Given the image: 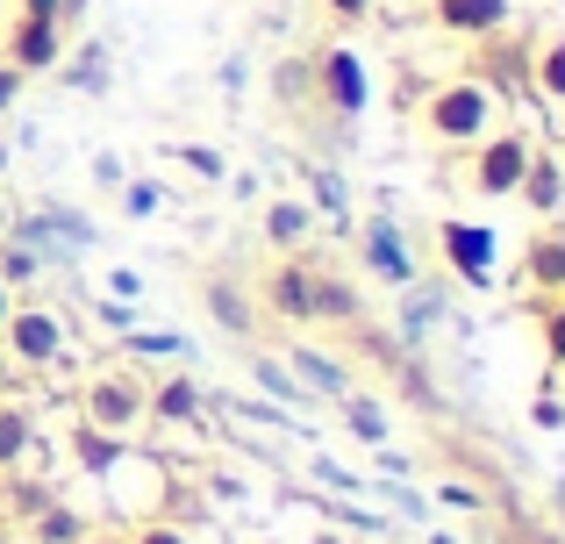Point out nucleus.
<instances>
[{
  "mask_svg": "<svg viewBox=\"0 0 565 544\" xmlns=\"http://www.w3.org/2000/svg\"><path fill=\"white\" fill-rule=\"evenodd\" d=\"M423 137L437 151H472L480 137H494V94L480 79H444L423 100Z\"/></svg>",
  "mask_w": 565,
  "mask_h": 544,
  "instance_id": "1",
  "label": "nucleus"
},
{
  "mask_svg": "<svg viewBox=\"0 0 565 544\" xmlns=\"http://www.w3.org/2000/svg\"><path fill=\"white\" fill-rule=\"evenodd\" d=\"M79 416H86V430H100L108 445H122V437H137L143 416H151V387L129 380V373H94L86 394H79Z\"/></svg>",
  "mask_w": 565,
  "mask_h": 544,
  "instance_id": "2",
  "label": "nucleus"
},
{
  "mask_svg": "<svg viewBox=\"0 0 565 544\" xmlns=\"http://www.w3.org/2000/svg\"><path fill=\"white\" fill-rule=\"evenodd\" d=\"M530 158H537V137H523V129L480 137V143H472V186H480L487 201H515V186H523Z\"/></svg>",
  "mask_w": 565,
  "mask_h": 544,
  "instance_id": "3",
  "label": "nucleus"
},
{
  "mask_svg": "<svg viewBox=\"0 0 565 544\" xmlns=\"http://www.w3.org/2000/svg\"><path fill=\"white\" fill-rule=\"evenodd\" d=\"M0 351H8L14 373H43V365L65 359V322L51 308H14L8 330H0Z\"/></svg>",
  "mask_w": 565,
  "mask_h": 544,
  "instance_id": "4",
  "label": "nucleus"
},
{
  "mask_svg": "<svg viewBox=\"0 0 565 544\" xmlns=\"http://www.w3.org/2000/svg\"><path fill=\"white\" fill-rule=\"evenodd\" d=\"M437 244H444V266H451L466 287H494V230L487 223H444L437 230Z\"/></svg>",
  "mask_w": 565,
  "mask_h": 544,
  "instance_id": "5",
  "label": "nucleus"
},
{
  "mask_svg": "<svg viewBox=\"0 0 565 544\" xmlns=\"http://www.w3.org/2000/svg\"><path fill=\"white\" fill-rule=\"evenodd\" d=\"M429 22L444 36H466V43H487L509 29V0H429Z\"/></svg>",
  "mask_w": 565,
  "mask_h": 544,
  "instance_id": "6",
  "label": "nucleus"
},
{
  "mask_svg": "<svg viewBox=\"0 0 565 544\" xmlns=\"http://www.w3.org/2000/svg\"><path fill=\"white\" fill-rule=\"evenodd\" d=\"M57 57H65V29H57V22L22 14V22L8 29V65H14V72H51Z\"/></svg>",
  "mask_w": 565,
  "mask_h": 544,
  "instance_id": "7",
  "label": "nucleus"
},
{
  "mask_svg": "<svg viewBox=\"0 0 565 544\" xmlns=\"http://www.w3.org/2000/svg\"><path fill=\"white\" fill-rule=\"evenodd\" d=\"M316 79H322V100H330L337 115H359L365 100H373V86H365V65L351 51H322L316 57Z\"/></svg>",
  "mask_w": 565,
  "mask_h": 544,
  "instance_id": "8",
  "label": "nucleus"
},
{
  "mask_svg": "<svg viewBox=\"0 0 565 544\" xmlns=\"http://www.w3.org/2000/svg\"><path fill=\"white\" fill-rule=\"evenodd\" d=\"M365 273L386 279V287H415V258H408V237L394 223H373L365 230Z\"/></svg>",
  "mask_w": 565,
  "mask_h": 544,
  "instance_id": "9",
  "label": "nucleus"
},
{
  "mask_svg": "<svg viewBox=\"0 0 565 544\" xmlns=\"http://www.w3.org/2000/svg\"><path fill=\"white\" fill-rule=\"evenodd\" d=\"M265 301H273L287 322H316V266L287 258V266H279L273 279H265Z\"/></svg>",
  "mask_w": 565,
  "mask_h": 544,
  "instance_id": "10",
  "label": "nucleus"
},
{
  "mask_svg": "<svg viewBox=\"0 0 565 544\" xmlns=\"http://www.w3.org/2000/svg\"><path fill=\"white\" fill-rule=\"evenodd\" d=\"M86 531H94V523H86L79 509H65L57 494H51V502L36 509V516H29V544H79Z\"/></svg>",
  "mask_w": 565,
  "mask_h": 544,
  "instance_id": "11",
  "label": "nucleus"
},
{
  "mask_svg": "<svg viewBox=\"0 0 565 544\" xmlns=\"http://www.w3.org/2000/svg\"><path fill=\"white\" fill-rule=\"evenodd\" d=\"M515 194H523L530 201V209H537V215H552L558 209V201H565V172H558V158H530V172H523V186H515Z\"/></svg>",
  "mask_w": 565,
  "mask_h": 544,
  "instance_id": "12",
  "label": "nucleus"
},
{
  "mask_svg": "<svg viewBox=\"0 0 565 544\" xmlns=\"http://www.w3.org/2000/svg\"><path fill=\"white\" fill-rule=\"evenodd\" d=\"M523 273H530L537 294H565V237H537L530 258H523Z\"/></svg>",
  "mask_w": 565,
  "mask_h": 544,
  "instance_id": "13",
  "label": "nucleus"
},
{
  "mask_svg": "<svg viewBox=\"0 0 565 544\" xmlns=\"http://www.w3.org/2000/svg\"><path fill=\"white\" fill-rule=\"evenodd\" d=\"M29 445H36V423H29V408L0 402V473H14V466L29 459Z\"/></svg>",
  "mask_w": 565,
  "mask_h": 544,
  "instance_id": "14",
  "label": "nucleus"
},
{
  "mask_svg": "<svg viewBox=\"0 0 565 544\" xmlns=\"http://www.w3.org/2000/svg\"><path fill=\"white\" fill-rule=\"evenodd\" d=\"M530 86H537L544 100H558V108H565V36H544V43H537V65H530Z\"/></svg>",
  "mask_w": 565,
  "mask_h": 544,
  "instance_id": "15",
  "label": "nucleus"
},
{
  "mask_svg": "<svg viewBox=\"0 0 565 544\" xmlns=\"http://www.w3.org/2000/svg\"><path fill=\"white\" fill-rule=\"evenodd\" d=\"M316 322H359V287L316 273Z\"/></svg>",
  "mask_w": 565,
  "mask_h": 544,
  "instance_id": "16",
  "label": "nucleus"
},
{
  "mask_svg": "<svg viewBox=\"0 0 565 544\" xmlns=\"http://www.w3.org/2000/svg\"><path fill=\"white\" fill-rule=\"evenodd\" d=\"M537 344H544V359H552V373H565V294H544V308H537Z\"/></svg>",
  "mask_w": 565,
  "mask_h": 544,
  "instance_id": "17",
  "label": "nucleus"
},
{
  "mask_svg": "<svg viewBox=\"0 0 565 544\" xmlns=\"http://www.w3.org/2000/svg\"><path fill=\"white\" fill-rule=\"evenodd\" d=\"M151 408L166 423H193V416H201V387H193V380H166V387L151 394Z\"/></svg>",
  "mask_w": 565,
  "mask_h": 544,
  "instance_id": "18",
  "label": "nucleus"
},
{
  "mask_svg": "<svg viewBox=\"0 0 565 544\" xmlns=\"http://www.w3.org/2000/svg\"><path fill=\"white\" fill-rule=\"evenodd\" d=\"M265 237L294 252V244L308 237V209H301V201H273V209H265Z\"/></svg>",
  "mask_w": 565,
  "mask_h": 544,
  "instance_id": "19",
  "label": "nucleus"
},
{
  "mask_svg": "<svg viewBox=\"0 0 565 544\" xmlns=\"http://www.w3.org/2000/svg\"><path fill=\"white\" fill-rule=\"evenodd\" d=\"M207 308H215V322H222L230 337H250V322H258V316L244 308V294L230 287V279H222V287H207Z\"/></svg>",
  "mask_w": 565,
  "mask_h": 544,
  "instance_id": "20",
  "label": "nucleus"
},
{
  "mask_svg": "<svg viewBox=\"0 0 565 544\" xmlns=\"http://www.w3.org/2000/svg\"><path fill=\"white\" fill-rule=\"evenodd\" d=\"M36 266H43V258L36 252H29V244L22 237H14V244H0V287H29V279H36Z\"/></svg>",
  "mask_w": 565,
  "mask_h": 544,
  "instance_id": "21",
  "label": "nucleus"
},
{
  "mask_svg": "<svg viewBox=\"0 0 565 544\" xmlns=\"http://www.w3.org/2000/svg\"><path fill=\"white\" fill-rule=\"evenodd\" d=\"M337 402H344L351 430H359L365 445H380V437H386V416H380V402H365V394H337Z\"/></svg>",
  "mask_w": 565,
  "mask_h": 544,
  "instance_id": "22",
  "label": "nucleus"
},
{
  "mask_svg": "<svg viewBox=\"0 0 565 544\" xmlns=\"http://www.w3.org/2000/svg\"><path fill=\"white\" fill-rule=\"evenodd\" d=\"M72 86H79V94H100V86H108V57H100V43H86V51L72 57Z\"/></svg>",
  "mask_w": 565,
  "mask_h": 544,
  "instance_id": "23",
  "label": "nucleus"
},
{
  "mask_svg": "<svg viewBox=\"0 0 565 544\" xmlns=\"http://www.w3.org/2000/svg\"><path fill=\"white\" fill-rule=\"evenodd\" d=\"M301 373H308V387L344 394V365H337V359H316V351H301Z\"/></svg>",
  "mask_w": 565,
  "mask_h": 544,
  "instance_id": "24",
  "label": "nucleus"
},
{
  "mask_svg": "<svg viewBox=\"0 0 565 544\" xmlns=\"http://www.w3.org/2000/svg\"><path fill=\"white\" fill-rule=\"evenodd\" d=\"M51 502V488H43V480H14V494H8V509H14V523H29L36 516V509Z\"/></svg>",
  "mask_w": 565,
  "mask_h": 544,
  "instance_id": "25",
  "label": "nucleus"
},
{
  "mask_svg": "<svg viewBox=\"0 0 565 544\" xmlns=\"http://www.w3.org/2000/svg\"><path fill=\"white\" fill-rule=\"evenodd\" d=\"M129 544H186V531H180V523H137V537H129Z\"/></svg>",
  "mask_w": 565,
  "mask_h": 544,
  "instance_id": "26",
  "label": "nucleus"
},
{
  "mask_svg": "<svg viewBox=\"0 0 565 544\" xmlns=\"http://www.w3.org/2000/svg\"><path fill=\"white\" fill-rule=\"evenodd\" d=\"M401 322H408V330H429V322H437V294H415V301H408V316H401Z\"/></svg>",
  "mask_w": 565,
  "mask_h": 544,
  "instance_id": "27",
  "label": "nucleus"
},
{
  "mask_svg": "<svg viewBox=\"0 0 565 544\" xmlns=\"http://www.w3.org/2000/svg\"><path fill=\"white\" fill-rule=\"evenodd\" d=\"M22 79H29V72H14L8 57H0V108H14V100H22Z\"/></svg>",
  "mask_w": 565,
  "mask_h": 544,
  "instance_id": "28",
  "label": "nucleus"
},
{
  "mask_svg": "<svg viewBox=\"0 0 565 544\" xmlns=\"http://www.w3.org/2000/svg\"><path fill=\"white\" fill-rule=\"evenodd\" d=\"M316 201H322V209H344V180H337V172H322V180H316Z\"/></svg>",
  "mask_w": 565,
  "mask_h": 544,
  "instance_id": "29",
  "label": "nucleus"
},
{
  "mask_svg": "<svg viewBox=\"0 0 565 544\" xmlns=\"http://www.w3.org/2000/svg\"><path fill=\"white\" fill-rule=\"evenodd\" d=\"M158 201H166V194H158V186H129V201H122V209H129V215H151Z\"/></svg>",
  "mask_w": 565,
  "mask_h": 544,
  "instance_id": "30",
  "label": "nucleus"
},
{
  "mask_svg": "<svg viewBox=\"0 0 565 544\" xmlns=\"http://www.w3.org/2000/svg\"><path fill=\"white\" fill-rule=\"evenodd\" d=\"M322 8H330V14H344V22H359V14H373L380 0H322Z\"/></svg>",
  "mask_w": 565,
  "mask_h": 544,
  "instance_id": "31",
  "label": "nucleus"
},
{
  "mask_svg": "<svg viewBox=\"0 0 565 544\" xmlns=\"http://www.w3.org/2000/svg\"><path fill=\"white\" fill-rule=\"evenodd\" d=\"M258 380H265V387H273V394H287V402H294V394H301V387H294L287 373H279V365H258Z\"/></svg>",
  "mask_w": 565,
  "mask_h": 544,
  "instance_id": "32",
  "label": "nucleus"
},
{
  "mask_svg": "<svg viewBox=\"0 0 565 544\" xmlns=\"http://www.w3.org/2000/svg\"><path fill=\"white\" fill-rule=\"evenodd\" d=\"M8 316H14V294H8V287H0V330H8Z\"/></svg>",
  "mask_w": 565,
  "mask_h": 544,
  "instance_id": "33",
  "label": "nucleus"
},
{
  "mask_svg": "<svg viewBox=\"0 0 565 544\" xmlns=\"http://www.w3.org/2000/svg\"><path fill=\"white\" fill-rule=\"evenodd\" d=\"M79 544H129V537H108V531H86Z\"/></svg>",
  "mask_w": 565,
  "mask_h": 544,
  "instance_id": "34",
  "label": "nucleus"
},
{
  "mask_svg": "<svg viewBox=\"0 0 565 544\" xmlns=\"http://www.w3.org/2000/svg\"><path fill=\"white\" fill-rule=\"evenodd\" d=\"M8 380H14V365H8V351H0V394H8Z\"/></svg>",
  "mask_w": 565,
  "mask_h": 544,
  "instance_id": "35",
  "label": "nucleus"
},
{
  "mask_svg": "<svg viewBox=\"0 0 565 544\" xmlns=\"http://www.w3.org/2000/svg\"><path fill=\"white\" fill-rule=\"evenodd\" d=\"M316 544H351V537H337V531H322V537H316Z\"/></svg>",
  "mask_w": 565,
  "mask_h": 544,
  "instance_id": "36",
  "label": "nucleus"
},
{
  "mask_svg": "<svg viewBox=\"0 0 565 544\" xmlns=\"http://www.w3.org/2000/svg\"><path fill=\"white\" fill-rule=\"evenodd\" d=\"M0 544H14V531H8V516H0Z\"/></svg>",
  "mask_w": 565,
  "mask_h": 544,
  "instance_id": "37",
  "label": "nucleus"
},
{
  "mask_svg": "<svg viewBox=\"0 0 565 544\" xmlns=\"http://www.w3.org/2000/svg\"><path fill=\"white\" fill-rule=\"evenodd\" d=\"M0 237H8V201H0Z\"/></svg>",
  "mask_w": 565,
  "mask_h": 544,
  "instance_id": "38",
  "label": "nucleus"
},
{
  "mask_svg": "<svg viewBox=\"0 0 565 544\" xmlns=\"http://www.w3.org/2000/svg\"><path fill=\"white\" fill-rule=\"evenodd\" d=\"M558 502H565V488H558Z\"/></svg>",
  "mask_w": 565,
  "mask_h": 544,
  "instance_id": "39",
  "label": "nucleus"
}]
</instances>
